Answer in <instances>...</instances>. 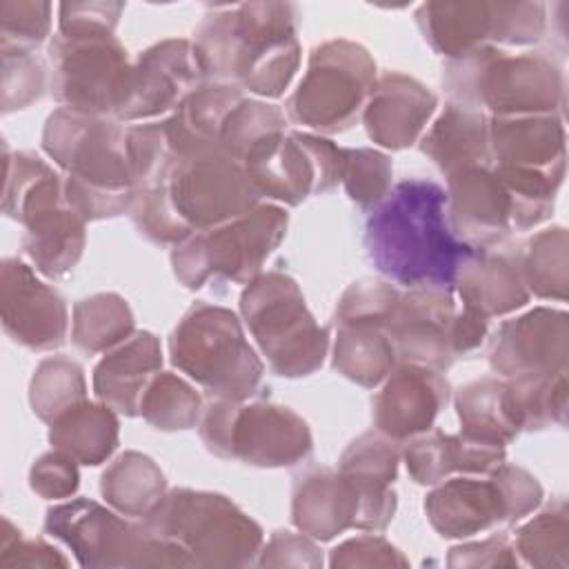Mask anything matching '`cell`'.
Masks as SVG:
<instances>
[{
    "label": "cell",
    "mask_w": 569,
    "mask_h": 569,
    "mask_svg": "<svg viewBox=\"0 0 569 569\" xmlns=\"http://www.w3.org/2000/svg\"><path fill=\"white\" fill-rule=\"evenodd\" d=\"M365 253L389 282L453 287L458 267L473 253L447 218V191L427 178L391 187L365 224Z\"/></svg>",
    "instance_id": "obj_1"
},
{
    "label": "cell",
    "mask_w": 569,
    "mask_h": 569,
    "mask_svg": "<svg viewBox=\"0 0 569 569\" xmlns=\"http://www.w3.org/2000/svg\"><path fill=\"white\" fill-rule=\"evenodd\" d=\"M293 2H242L209 13L196 29L207 78L260 98H280L300 67Z\"/></svg>",
    "instance_id": "obj_2"
},
{
    "label": "cell",
    "mask_w": 569,
    "mask_h": 569,
    "mask_svg": "<svg viewBox=\"0 0 569 569\" xmlns=\"http://www.w3.org/2000/svg\"><path fill=\"white\" fill-rule=\"evenodd\" d=\"M42 149L64 171L67 204L87 222L129 213L136 182L118 120L58 107L44 122Z\"/></svg>",
    "instance_id": "obj_3"
},
{
    "label": "cell",
    "mask_w": 569,
    "mask_h": 569,
    "mask_svg": "<svg viewBox=\"0 0 569 569\" xmlns=\"http://www.w3.org/2000/svg\"><path fill=\"white\" fill-rule=\"evenodd\" d=\"M489 162L511 196L513 231L549 220L567 164L560 113L491 116Z\"/></svg>",
    "instance_id": "obj_4"
},
{
    "label": "cell",
    "mask_w": 569,
    "mask_h": 569,
    "mask_svg": "<svg viewBox=\"0 0 569 569\" xmlns=\"http://www.w3.org/2000/svg\"><path fill=\"white\" fill-rule=\"evenodd\" d=\"M442 87L453 102L487 109L491 116L560 113L565 107L562 67L545 51L507 53L485 44L442 67Z\"/></svg>",
    "instance_id": "obj_5"
},
{
    "label": "cell",
    "mask_w": 569,
    "mask_h": 569,
    "mask_svg": "<svg viewBox=\"0 0 569 569\" xmlns=\"http://www.w3.org/2000/svg\"><path fill=\"white\" fill-rule=\"evenodd\" d=\"M169 358L209 398L249 400L264 365L249 345L240 318L220 305L193 302L169 336Z\"/></svg>",
    "instance_id": "obj_6"
},
{
    "label": "cell",
    "mask_w": 569,
    "mask_h": 569,
    "mask_svg": "<svg viewBox=\"0 0 569 569\" xmlns=\"http://www.w3.org/2000/svg\"><path fill=\"white\" fill-rule=\"evenodd\" d=\"M158 536L176 542L193 567H249L264 545L262 527L231 498L176 487L144 518Z\"/></svg>",
    "instance_id": "obj_7"
},
{
    "label": "cell",
    "mask_w": 569,
    "mask_h": 569,
    "mask_svg": "<svg viewBox=\"0 0 569 569\" xmlns=\"http://www.w3.org/2000/svg\"><path fill=\"white\" fill-rule=\"evenodd\" d=\"M240 316L276 376L302 378L322 367L329 331L316 322L291 276L258 273L240 293Z\"/></svg>",
    "instance_id": "obj_8"
},
{
    "label": "cell",
    "mask_w": 569,
    "mask_h": 569,
    "mask_svg": "<svg viewBox=\"0 0 569 569\" xmlns=\"http://www.w3.org/2000/svg\"><path fill=\"white\" fill-rule=\"evenodd\" d=\"M44 531L60 540L89 569L193 567L191 558L147 522H129L116 509L73 498L47 509Z\"/></svg>",
    "instance_id": "obj_9"
},
{
    "label": "cell",
    "mask_w": 569,
    "mask_h": 569,
    "mask_svg": "<svg viewBox=\"0 0 569 569\" xmlns=\"http://www.w3.org/2000/svg\"><path fill=\"white\" fill-rule=\"evenodd\" d=\"M207 451L260 469L293 467L313 451V436L302 416L276 402L211 398L198 420Z\"/></svg>",
    "instance_id": "obj_10"
},
{
    "label": "cell",
    "mask_w": 569,
    "mask_h": 569,
    "mask_svg": "<svg viewBox=\"0 0 569 569\" xmlns=\"http://www.w3.org/2000/svg\"><path fill=\"white\" fill-rule=\"evenodd\" d=\"M287 224V209L260 202L240 218L196 231L173 247V276L191 291L204 287L211 278L247 284L262 273L267 258L282 242Z\"/></svg>",
    "instance_id": "obj_11"
},
{
    "label": "cell",
    "mask_w": 569,
    "mask_h": 569,
    "mask_svg": "<svg viewBox=\"0 0 569 569\" xmlns=\"http://www.w3.org/2000/svg\"><path fill=\"white\" fill-rule=\"evenodd\" d=\"M376 80V60L362 44L345 38L327 40L309 53L307 71L284 111L300 127L340 133L362 116Z\"/></svg>",
    "instance_id": "obj_12"
},
{
    "label": "cell",
    "mask_w": 569,
    "mask_h": 569,
    "mask_svg": "<svg viewBox=\"0 0 569 569\" xmlns=\"http://www.w3.org/2000/svg\"><path fill=\"white\" fill-rule=\"evenodd\" d=\"M413 18L427 44L447 60L485 44H536L547 31L545 2L440 0L422 2Z\"/></svg>",
    "instance_id": "obj_13"
},
{
    "label": "cell",
    "mask_w": 569,
    "mask_h": 569,
    "mask_svg": "<svg viewBox=\"0 0 569 569\" xmlns=\"http://www.w3.org/2000/svg\"><path fill=\"white\" fill-rule=\"evenodd\" d=\"M240 164L260 198L296 207L340 182L342 147L320 133L284 129L258 140Z\"/></svg>",
    "instance_id": "obj_14"
},
{
    "label": "cell",
    "mask_w": 569,
    "mask_h": 569,
    "mask_svg": "<svg viewBox=\"0 0 569 569\" xmlns=\"http://www.w3.org/2000/svg\"><path fill=\"white\" fill-rule=\"evenodd\" d=\"M49 62L51 96L62 107L116 120L133 64L116 36L56 33L49 42Z\"/></svg>",
    "instance_id": "obj_15"
},
{
    "label": "cell",
    "mask_w": 569,
    "mask_h": 569,
    "mask_svg": "<svg viewBox=\"0 0 569 569\" xmlns=\"http://www.w3.org/2000/svg\"><path fill=\"white\" fill-rule=\"evenodd\" d=\"M167 191L193 233L240 218L260 204L244 167L220 149L178 160L167 178Z\"/></svg>",
    "instance_id": "obj_16"
},
{
    "label": "cell",
    "mask_w": 569,
    "mask_h": 569,
    "mask_svg": "<svg viewBox=\"0 0 569 569\" xmlns=\"http://www.w3.org/2000/svg\"><path fill=\"white\" fill-rule=\"evenodd\" d=\"M204 69L193 40L167 38L138 53L127 91L116 113L118 122H133L176 111L204 82Z\"/></svg>",
    "instance_id": "obj_17"
},
{
    "label": "cell",
    "mask_w": 569,
    "mask_h": 569,
    "mask_svg": "<svg viewBox=\"0 0 569 569\" xmlns=\"http://www.w3.org/2000/svg\"><path fill=\"white\" fill-rule=\"evenodd\" d=\"M0 318L4 333L31 351L62 347L69 329V311L60 291L42 282L18 258H4L0 267Z\"/></svg>",
    "instance_id": "obj_18"
},
{
    "label": "cell",
    "mask_w": 569,
    "mask_h": 569,
    "mask_svg": "<svg viewBox=\"0 0 569 569\" xmlns=\"http://www.w3.org/2000/svg\"><path fill=\"white\" fill-rule=\"evenodd\" d=\"M487 360L500 378L567 371V311L553 307H533L522 316L505 320L489 340Z\"/></svg>",
    "instance_id": "obj_19"
},
{
    "label": "cell",
    "mask_w": 569,
    "mask_h": 569,
    "mask_svg": "<svg viewBox=\"0 0 569 569\" xmlns=\"http://www.w3.org/2000/svg\"><path fill=\"white\" fill-rule=\"evenodd\" d=\"M456 316L453 287H409L385 331L398 362L447 371L456 360L449 347V327Z\"/></svg>",
    "instance_id": "obj_20"
},
{
    "label": "cell",
    "mask_w": 569,
    "mask_h": 569,
    "mask_svg": "<svg viewBox=\"0 0 569 569\" xmlns=\"http://www.w3.org/2000/svg\"><path fill=\"white\" fill-rule=\"evenodd\" d=\"M451 387L442 371L398 362L371 398V418L378 431L405 442L433 427L440 409L449 402Z\"/></svg>",
    "instance_id": "obj_21"
},
{
    "label": "cell",
    "mask_w": 569,
    "mask_h": 569,
    "mask_svg": "<svg viewBox=\"0 0 569 569\" xmlns=\"http://www.w3.org/2000/svg\"><path fill=\"white\" fill-rule=\"evenodd\" d=\"M291 520L298 531L327 542L347 529L373 531L362 493L331 467H309L293 478Z\"/></svg>",
    "instance_id": "obj_22"
},
{
    "label": "cell",
    "mask_w": 569,
    "mask_h": 569,
    "mask_svg": "<svg viewBox=\"0 0 569 569\" xmlns=\"http://www.w3.org/2000/svg\"><path fill=\"white\" fill-rule=\"evenodd\" d=\"M447 218L453 233L471 247L507 242L513 231L511 196L491 164L447 176Z\"/></svg>",
    "instance_id": "obj_23"
},
{
    "label": "cell",
    "mask_w": 569,
    "mask_h": 569,
    "mask_svg": "<svg viewBox=\"0 0 569 569\" xmlns=\"http://www.w3.org/2000/svg\"><path fill=\"white\" fill-rule=\"evenodd\" d=\"M436 107L438 98L427 84L389 71L376 80L362 109V124L376 144L400 151L420 140Z\"/></svg>",
    "instance_id": "obj_24"
},
{
    "label": "cell",
    "mask_w": 569,
    "mask_h": 569,
    "mask_svg": "<svg viewBox=\"0 0 569 569\" xmlns=\"http://www.w3.org/2000/svg\"><path fill=\"white\" fill-rule=\"evenodd\" d=\"M453 289L462 298V307L487 320L518 311L531 298L520 267V249L507 242L473 247V253L458 267Z\"/></svg>",
    "instance_id": "obj_25"
},
{
    "label": "cell",
    "mask_w": 569,
    "mask_h": 569,
    "mask_svg": "<svg viewBox=\"0 0 569 569\" xmlns=\"http://www.w3.org/2000/svg\"><path fill=\"white\" fill-rule=\"evenodd\" d=\"M425 513L442 538H467L496 525H509L502 493L491 476L447 478L427 493Z\"/></svg>",
    "instance_id": "obj_26"
},
{
    "label": "cell",
    "mask_w": 569,
    "mask_h": 569,
    "mask_svg": "<svg viewBox=\"0 0 569 569\" xmlns=\"http://www.w3.org/2000/svg\"><path fill=\"white\" fill-rule=\"evenodd\" d=\"M400 456L416 485L433 487L451 473L487 476L505 462L507 451L502 445L478 440L462 431L445 433L440 429H427L405 440Z\"/></svg>",
    "instance_id": "obj_27"
},
{
    "label": "cell",
    "mask_w": 569,
    "mask_h": 569,
    "mask_svg": "<svg viewBox=\"0 0 569 569\" xmlns=\"http://www.w3.org/2000/svg\"><path fill=\"white\" fill-rule=\"evenodd\" d=\"M160 369V340L151 331H136L98 360L93 367V393L116 413L138 416L140 396Z\"/></svg>",
    "instance_id": "obj_28"
},
{
    "label": "cell",
    "mask_w": 569,
    "mask_h": 569,
    "mask_svg": "<svg viewBox=\"0 0 569 569\" xmlns=\"http://www.w3.org/2000/svg\"><path fill=\"white\" fill-rule=\"evenodd\" d=\"M398 442L378 429L353 438L338 460V471L362 493L371 513L373 531L387 529L396 513L398 498L391 485L398 478Z\"/></svg>",
    "instance_id": "obj_29"
},
{
    "label": "cell",
    "mask_w": 569,
    "mask_h": 569,
    "mask_svg": "<svg viewBox=\"0 0 569 569\" xmlns=\"http://www.w3.org/2000/svg\"><path fill=\"white\" fill-rule=\"evenodd\" d=\"M247 98L242 89L227 82H202L178 109L164 118L169 144L178 160L220 149V129L229 111Z\"/></svg>",
    "instance_id": "obj_30"
},
{
    "label": "cell",
    "mask_w": 569,
    "mask_h": 569,
    "mask_svg": "<svg viewBox=\"0 0 569 569\" xmlns=\"http://www.w3.org/2000/svg\"><path fill=\"white\" fill-rule=\"evenodd\" d=\"M420 151L445 176L489 164V118L476 107L449 100L420 136Z\"/></svg>",
    "instance_id": "obj_31"
},
{
    "label": "cell",
    "mask_w": 569,
    "mask_h": 569,
    "mask_svg": "<svg viewBox=\"0 0 569 569\" xmlns=\"http://www.w3.org/2000/svg\"><path fill=\"white\" fill-rule=\"evenodd\" d=\"M22 251L42 276L64 278L82 258L87 244V220L67 202L27 220Z\"/></svg>",
    "instance_id": "obj_32"
},
{
    "label": "cell",
    "mask_w": 569,
    "mask_h": 569,
    "mask_svg": "<svg viewBox=\"0 0 569 569\" xmlns=\"http://www.w3.org/2000/svg\"><path fill=\"white\" fill-rule=\"evenodd\" d=\"M460 431L493 445H507L520 436L522 425L507 378L485 376L462 385L453 398Z\"/></svg>",
    "instance_id": "obj_33"
},
{
    "label": "cell",
    "mask_w": 569,
    "mask_h": 569,
    "mask_svg": "<svg viewBox=\"0 0 569 569\" xmlns=\"http://www.w3.org/2000/svg\"><path fill=\"white\" fill-rule=\"evenodd\" d=\"M118 413L104 402L82 400L49 425V442L78 465L96 467L118 447Z\"/></svg>",
    "instance_id": "obj_34"
},
{
    "label": "cell",
    "mask_w": 569,
    "mask_h": 569,
    "mask_svg": "<svg viewBox=\"0 0 569 569\" xmlns=\"http://www.w3.org/2000/svg\"><path fill=\"white\" fill-rule=\"evenodd\" d=\"M67 202L64 178L33 151H9L4 144L2 211L24 224L33 216Z\"/></svg>",
    "instance_id": "obj_35"
},
{
    "label": "cell",
    "mask_w": 569,
    "mask_h": 569,
    "mask_svg": "<svg viewBox=\"0 0 569 569\" xmlns=\"http://www.w3.org/2000/svg\"><path fill=\"white\" fill-rule=\"evenodd\" d=\"M167 480L153 458L124 451L100 476V493L122 516L144 520L164 498Z\"/></svg>",
    "instance_id": "obj_36"
},
{
    "label": "cell",
    "mask_w": 569,
    "mask_h": 569,
    "mask_svg": "<svg viewBox=\"0 0 569 569\" xmlns=\"http://www.w3.org/2000/svg\"><path fill=\"white\" fill-rule=\"evenodd\" d=\"M398 365L391 338L378 325H338L331 367L347 380L373 389Z\"/></svg>",
    "instance_id": "obj_37"
},
{
    "label": "cell",
    "mask_w": 569,
    "mask_h": 569,
    "mask_svg": "<svg viewBox=\"0 0 569 569\" xmlns=\"http://www.w3.org/2000/svg\"><path fill=\"white\" fill-rule=\"evenodd\" d=\"M131 333H136L133 311L120 293L102 291L73 305L71 340L82 353H107Z\"/></svg>",
    "instance_id": "obj_38"
},
{
    "label": "cell",
    "mask_w": 569,
    "mask_h": 569,
    "mask_svg": "<svg viewBox=\"0 0 569 569\" xmlns=\"http://www.w3.org/2000/svg\"><path fill=\"white\" fill-rule=\"evenodd\" d=\"M520 267L529 293L542 300H567L569 291V233L553 224L533 233L520 249Z\"/></svg>",
    "instance_id": "obj_39"
},
{
    "label": "cell",
    "mask_w": 569,
    "mask_h": 569,
    "mask_svg": "<svg viewBox=\"0 0 569 569\" xmlns=\"http://www.w3.org/2000/svg\"><path fill=\"white\" fill-rule=\"evenodd\" d=\"M202 409V398L196 387L178 373L160 369L140 396L138 416L158 431H184L198 427Z\"/></svg>",
    "instance_id": "obj_40"
},
{
    "label": "cell",
    "mask_w": 569,
    "mask_h": 569,
    "mask_svg": "<svg viewBox=\"0 0 569 569\" xmlns=\"http://www.w3.org/2000/svg\"><path fill=\"white\" fill-rule=\"evenodd\" d=\"M87 400V382L82 367L67 356H49L40 360L29 382L31 411L42 422H53L71 407Z\"/></svg>",
    "instance_id": "obj_41"
},
{
    "label": "cell",
    "mask_w": 569,
    "mask_h": 569,
    "mask_svg": "<svg viewBox=\"0 0 569 569\" xmlns=\"http://www.w3.org/2000/svg\"><path fill=\"white\" fill-rule=\"evenodd\" d=\"M513 549L531 567L565 569L569 562V509L556 498L540 513L516 529Z\"/></svg>",
    "instance_id": "obj_42"
},
{
    "label": "cell",
    "mask_w": 569,
    "mask_h": 569,
    "mask_svg": "<svg viewBox=\"0 0 569 569\" xmlns=\"http://www.w3.org/2000/svg\"><path fill=\"white\" fill-rule=\"evenodd\" d=\"M522 431H538L565 425L567 418V371L542 376L507 378Z\"/></svg>",
    "instance_id": "obj_43"
},
{
    "label": "cell",
    "mask_w": 569,
    "mask_h": 569,
    "mask_svg": "<svg viewBox=\"0 0 569 569\" xmlns=\"http://www.w3.org/2000/svg\"><path fill=\"white\" fill-rule=\"evenodd\" d=\"M124 151L136 189L167 184V178L178 162V156L173 153L167 138L164 120L127 127Z\"/></svg>",
    "instance_id": "obj_44"
},
{
    "label": "cell",
    "mask_w": 569,
    "mask_h": 569,
    "mask_svg": "<svg viewBox=\"0 0 569 569\" xmlns=\"http://www.w3.org/2000/svg\"><path fill=\"white\" fill-rule=\"evenodd\" d=\"M393 164L391 158L371 147L342 149V176L347 196L360 209H376L391 191Z\"/></svg>",
    "instance_id": "obj_45"
},
{
    "label": "cell",
    "mask_w": 569,
    "mask_h": 569,
    "mask_svg": "<svg viewBox=\"0 0 569 569\" xmlns=\"http://www.w3.org/2000/svg\"><path fill=\"white\" fill-rule=\"evenodd\" d=\"M287 118L284 111L264 100L242 98L227 116L220 129V151L233 160H242L244 153L264 136L284 131Z\"/></svg>",
    "instance_id": "obj_46"
},
{
    "label": "cell",
    "mask_w": 569,
    "mask_h": 569,
    "mask_svg": "<svg viewBox=\"0 0 569 569\" xmlns=\"http://www.w3.org/2000/svg\"><path fill=\"white\" fill-rule=\"evenodd\" d=\"M129 218L138 233L153 244H180L193 231L176 211L167 184L138 187L129 207Z\"/></svg>",
    "instance_id": "obj_47"
},
{
    "label": "cell",
    "mask_w": 569,
    "mask_h": 569,
    "mask_svg": "<svg viewBox=\"0 0 569 569\" xmlns=\"http://www.w3.org/2000/svg\"><path fill=\"white\" fill-rule=\"evenodd\" d=\"M402 291L389 280L365 278L349 284L336 305V325H378L387 327Z\"/></svg>",
    "instance_id": "obj_48"
},
{
    "label": "cell",
    "mask_w": 569,
    "mask_h": 569,
    "mask_svg": "<svg viewBox=\"0 0 569 569\" xmlns=\"http://www.w3.org/2000/svg\"><path fill=\"white\" fill-rule=\"evenodd\" d=\"M51 2L2 0L0 2V51H29L47 40L51 31Z\"/></svg>",
    "instance_id": "obj_49"
},
{
    "label": "cell",
    "mask_w": 569,
    "mask_h": 569,
    "mask_svg": "<svg viewBox=\"0 0 569 569\" xmlns=\"http://www.w3.org/2000/svg\"><path fill=\"white\" fill-rule=\"evenodd\" d=\"M2 56V113H11L40 100L47 87V69L36 53L0 51Z\"/></svg>",
    "instance_id": "obj_50"
},
{
    "label": "cell",
    "mask_w": 569,
    "mask_h": 569,
    "mask_svg": "<svg viewBox=\"0 0 569 569\" xmlns=\"http://www.w3.org/2000/svg\"><path fill=\"white\" fill-rule=\"evenodd\" d=\"M124 2H62L58 7V33L67 38L113 36Z\"/></svg>",
    "instance_id": "obj_51"
},
{
    "label": "cell",
    "mask_w": 569,
    "mask_h": 569,
    "mask_svg": "<svg viewBox=\"0 0 569 569\" xmlns=\"http://www.w3.org/2000/svg\"><path fill=\"white\" fill-rule=\"evenodd\" d=\"M329 567H409V560L387 538L362 533L333 547L329 553Z\"/></svg>",
    "instance_id": "obj_52"
},
{
    "label": "cell",
    "mask_w": 569,
    "mask_h": 569,
    "mask_svg": "<svg viewBox=\"0 0 569 569\" xmlns=\"http://www.w3.org/2000/svg\"><path fill=\"white\" fill-rule=\"evenodd\" d=\"M0 567H69V560L49 542L40 538H24L9 518H2Z\"/></svg>",
    "instance_id": "obj_53"
},
{
    "label": "cell",
    "mask_w": 569,
    "mask_h": 569,
    "mask_svg": "<svg viewBox=\"0 0 569 569\" xmlns=\"http://www.w3.org/2000/svg\"><path fill=\"white\" fill-rule=\"evenodd\" d=\"M78 462L67 453L53 449L42 453L29 469V487L47 500H62L76 493L80 485Z\"/></svg>",
    "instance_id": "obj_54"
},
{
    "label": "cell",
    "mask_w": 569,
    "mask_h": 569,
    "mask_svg": "<svg viewBox=\"0 0 569 569\" xmlns=\"http://www.w3.org/2000/svg\"><path fill=\"white\" fill-rule=\"evenodd\" d=\"M491 476L502 493L509 525L529 516L542 502V485L527 469L502 462L491 471Z\"/></svg>",
    "instance_id": "obj_55"
},
{
    "label": "cell",
    "mask_w": 569,
    "mask_h": 569,
    "mask_svg": "<svg viewBox=\"0 0 569 569\" xmlns=\"http://www.w3.org/2000/svg\"><path fill=\"white\" fill-rule=\"evenodd\" d=\"M260 567H322V553L313 538L289 529L271 533L258 556Z\"/></svg>",
    "instance_id": "obj_56"
},
{
    "label": "cell",
    "mask_w": 569,
    "mask_h": 569,
    "mask_svg": "<svg viewBox=\"0 0 569 569\" xmlns=\"http://www.w3.org/2000/svg\"><path fill=\"white\" fill-rule=\"evenodd\" d=\"M449 567H518L516 549L505 536L465 542L449 549Z\"/></svg>",
    "instance_id": "obj_57"
},
{
    "label": "cell",
    "mask_w": 569,
    "mask_h": 569,
    "mask_svg": "<svg viewBox=\"0 0 569 569\" xmlns=\"http://www.w3.org/2000/svg\"><path fill=\"white\" fill-rule=\"evenodd\" d=\"M487 331H489L487 318L478 316L467 307H462V311H456L449 327V347L453 358L476 351L485 342Z\"/></svg>",
    "instance_id": "obj_58"
}]
</instances>
